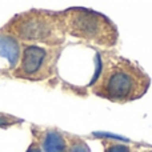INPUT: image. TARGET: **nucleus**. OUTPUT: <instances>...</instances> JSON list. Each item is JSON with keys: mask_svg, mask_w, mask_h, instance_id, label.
Returning <instances> with one entry per match:
<instances>
[{"mask_svg": "<svg viewBox=\"0 0 152 152\" xmlns=\"http://www.w3.org/2000/svg\"><path fill=\"white\" fill-rule=\"evenodd\" d=\"M96 63V72L89 84L94 95L124 104L147 94L151 77L137 63L118 55L113 50L97 52Z\"/></svg>", "mask_w": 152, "mask_h": 152, "instance_id": "nucleus-1", "label": "nucleus"}, {"mask_svg": "<svg viewBox=\"0 0 152 152\" xmlns=\"http://www.w3.org/2000/svg\"><path fill=\"white\" fill-rule=\"evenodd\" d=\"M26 152H42V148H40V145H39V143H37V140L35 139H32V142H31V144L28 145V148H27V151Z\"/></svg>", "mask_w": 152, "mask_h": 152, "instance_id": "nucleus-10", "label": "nucleus"}, {"mask_svg": "<svg viewBox=\"0 0 152 152\" xmlns=\"http://www.w3.org/2000/svg\"><path fill=\"white\" fill-rule=\"evenodd\" d=\"M21 43L0 29V59L5 63L4 71L13 72L20 61Z\"/></svg>", "mask_w": 152, "mask_h": 152, "instance_id": "nucleus-6", "label": "nucleus"}, {"mask_svg": "<svg viewBox=\"0 0 152 152\" xmlns=\"http://www.w3.org/2000/svg\"><path fill=\"white\" fill-rule=\"evenodd\" d=\"M66 32L76 39L111 50L119 42L116 26L100 12L84 7H71L61 11Z\"/></svg>", "mask_w": 152, "mask_h": 152, "instance_id": "nucleus-3", "label": "nucleus"}, {"mask_svg": "<svg viewBox=\"0 0 152 152\" xmlns=\"http://www.w3.org/2000/svg\"><path fill=\"white\" fill-rule=\"evenodd\" d=\"M102 144L103 152H131V147L127 143L112 139V137H103Z\"/></svg>", "mask_w": 152, "mask_h": 152, "instance_id": "nucleus-7", "label": "nucleus"}, {"mask_svg": "<svg viewBox=\"0 0 152 152\" xmlns=\"http://www.w3.org/2000/svg\"><path fill=\"white\" fill-rule=\"evenodd\" d=\"M24 44L61 47L66 42V27L60 12L31 10L12 18L1 28Z\"/></svg>", "mask_w": 152, "mask_h": 152, "instance_id": "nucleus-2", "label": "nucleus"}, {"mask_svg": "<svg viewBox=\"0 0 152 152\" xmlns=\"http://www.w3.org/2000/svg\"><path fill=\"white\" fill-rule=\"evenodd\" d=\"M145 152H152V151H145Z\"/></svg>", "mask_w": 152, "mask_h": 152, "instance_id": "nucleus-11", "label": "nucleus"}, {"mask_svg": "<svg viewBox=\"0 0 152 152\" xmlns=\"http://www.w3.org/2000/svg\"><path fill=\"white\" fill-rule=\"evenodd\" d=\"M32 136L37 140L42 152H67L68 140L67 134L58 128H42V127H31Z\"/></svg>", "mask_w": 152, "mask_h": 152, "instance_id": "nucleus-5", "label": "nucleus"}, {"mask_svg": "<svg viewBox=\"0 0 152 152\" xmlns=\"http://www.w3.org/2000/svg\"><path fill=\"white\" fill-rule=\"evenodd\" d=\"M67 140H68L67 152H91L88 144H87L81 137L76 136V135L67 134Z\"/></svg>", "mask_w": 152, "mask_h": 152, "instance_id": "nucleus-8", "label": "nucleus"}, {"mask_svg": "<svg viewBox=\"0 0 152 152\" xmlns=\"http://www.w3.org/2000/svg\"><path fill=\"white\" fill-rule=\"evenodd\" d=\"M61 47H45L21 43V55L12 76L28 81H43L56 74Z\"/></svg>", "mask_w": 152, "mask_h": 152, "instance_id": "nucleus-4", "label": "nucleus"}, {"mask_svg": "<svg viewBox=\"0 0 152 152\" xmlns=\"http://www.w3.org/2000/svg\"><path fill=\"white\" fill-rule=\"evenodd\" d=\"M21 123L20 119L15 118L12 115H8V113H1L0 112V128H8V127L16 126V124Z\"/></svg>", "mask_w": 152, "mask_h": 152, "instance_id": "nucleus-9", "label": "nucleus"}]
</instances>
